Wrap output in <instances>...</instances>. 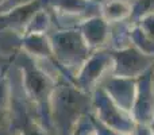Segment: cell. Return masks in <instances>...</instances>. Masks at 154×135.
Returning a JSON list of instances; mask_svg holds the SVG:
<instances>
[{"label": "cell", "mask_w": 154, "mask_h": 135, "mask_svg": "<svg viewBox=\"0 0 154 135\" xmlns=\"http://www.w3.org/2000/svg\"><path fill=\"white\" fill-rule=\"evenodd\" d=\"M96 134L97 135H128V134H123V133H119V131H115L112 128L107 127L104 124H100L96 127Z\"/></svg>", "instance_id": "cell-1"}, {"label": "cell", "mask_w": 154, "mask_h": 135, "mask_svg": "<svg viewBox=\"0 0 154 135\" xmlns=\"http://www.w3.org/2000/svg\"><path fill=\"white\" fill-rule=\"evenodd\" d=\"M75 135H97V134H96V127H92V128H80L79 131H76Z\"/></svg>", "instance_id": "cell-2"}]
</instances>
